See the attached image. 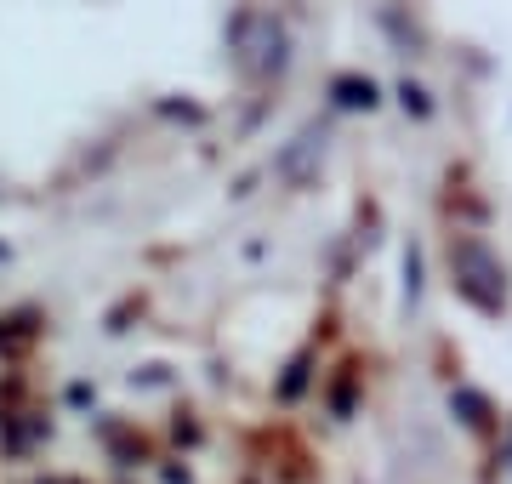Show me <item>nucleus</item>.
Returning a JSON list of instances; mask_svg holds the SVG:
<instances>
[{
    "mask_svg": "<svg viewBox=\"0 0 512 484\" xmlns=\"http://www.w3.org/2000/svg\"><path fill=\"white\" fill-rule=\"evenodd\" d=\"M336 92H342V103H353V109H359V103H365V109L376 103V92H370V80H365V86H359V80H342Z\"/></svg>",
    "mask_w": 512,
    "mask_h": 484,
    "instance_id": "nucleus-1",
    "label": "nucleus"
}]
</instances>
